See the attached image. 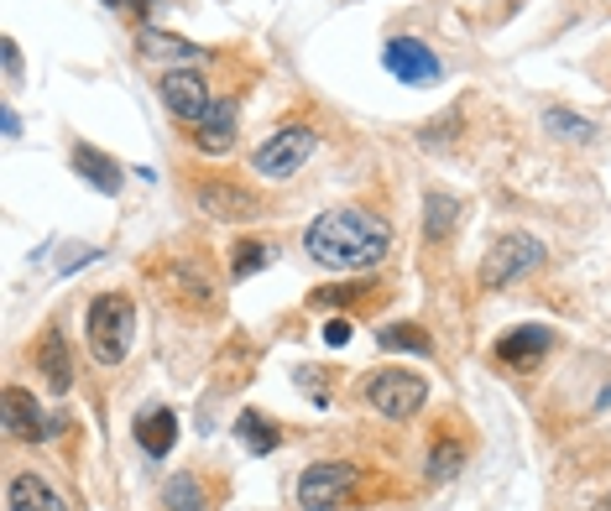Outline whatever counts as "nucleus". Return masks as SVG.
Here are the masks:
<instances>
[{"label": "nucleus", "instance_id": "1", "mask_svg": "<svg viewBox=\"0 0 611 511\" xmlns=\"http://www.w3.org/2000/svg\"><path fill=\"white\" fill-rule=\"evenodd\" d=\"M304 246L329 272H372L392 246V230L372 210H325L304 230Z\"/></svg>", "mask_w": 611, "mask_h": 511}, {"label": "nucleus", "instance_id": "2", "mask_svg": "<svg viewBox=\"0 0 611 511\" xmlns=\"http://www.w3.org/2000/svg\"><path fill=\"white\" fill-rule=\"evenodd\" d=\"M131 334H137V308L120 293H99L90 302V319H84V340H90V355L99 366H120L126 349H131Z\"/></svg>", "mask_w": 611, "mask_h": 511}, {"label": "nucleus", "instance_id": "3", "mask_svg": "<svg viewBox=\"0 0 611 511\" xmlns=\"http://www.w3.org/2000/svg\"><path fill=\"white\" fill-rule=\"evenodd\" d=\"M543 266V240L528 230H507L492 240V251L481 261V287H507V282L528 277Z\"/></svg>", "mask_w": 611, "mask_h": 511}, {"label": "nucleus", "instance_id": "4", "mask_svg": "<svg viewBox=\"0 0 611 511\" xmlns=\"http://www.w3.org/2000/svg\"><path fill=\"white\" fill-rule=\"evenodd\" d=\"M355 486H361V470L345 460H319L298 475V507L304 511H345L351 507Z\"/></svg>", "mask_w": 611, "mask_h": 511}, {"label": "nucleus", "instance_id": "5", "mask_svg": "<svg viewBox=\"0 0 611 511\" xmlns=\"http://www.w3.org/2000/svg\"><path fill=\"white\" fill-rule=\"evenodd\" d=\"M423 396H428V381L413 371H398V366H387V371H372L366 376V402H372L381 418H413L423 407Z\"/></svg>", "mask_w": 611, "mask_h": 511}, {"label": "nucleus", "instance_id": "6", "mask_svg": "<svg viewBox=\"0 0 611 511\" xmlns=\"http://www.w3.org/2000/svg\"><path fill=\"white\" fill-rule=\"evenodd\" d=\"M314 146H319V136H314L308 126H282L278 136H267L257 146L251 167H257L261 178H293V173L314 157Z\"/></svg>", "mask_w": 611, "mask_h": 511}, {"label": "nucleus", "instance_id": "7", "mask_svg": "<svg viewBox=\"0 0 611 511\" xmlns=\"http://www.w3.org/2000/svg\"><path fill=\"white\" fill-rule=\"evenodd\" d=\"M381 63H387V73L398 79V84H434L439 73H445V63L434 58V47L419 43V37H392V43L381 47Z\"/></svg>", "mask_w": 611, "mask_h": 511}, {"label": "nucleus", "instance_id": "8", "mask_svg": "<svg viewBox=\"0 0 611 511\" xmlns=\"http://www.w3.org/2000/svg\"><path fill=\"white\" fill-rule=\"evenodd\" d=\"M157 94H163V105L173 110V116H178V120H193V126H199V120L214 110L210 84H204L199 73H188V69H184V73H163Z\"/></svg>", "mask_w": 611, "mask_h": 511}, {"label": "nucleus", "instance_id": "9", "mask_svg": "<svg viewBox=\"0 0 611 511\" xmlns=\"http://www.w3.org/2000/svg\"><path fill=\"white\" fill-rule=\"evenodd\" d=\"M193 204L210 214V219H225V225H240V219H257V193L251 188H235V183H204L193 188Z\"/></svg>", "mask_w": 611, "mask_h": 511}, {"label": "nucleus", "instance_id": "10", "mask_svg": "<svg viewBox=\"0 0 611 511\" xmlns=\"http://www.w3.org/2000/svg\"><path fill=\"white\" fill-rule=\"evenodd\" d=\"M5 428H11V439H52L58 433V418H43V407H37V396L22 392V387H5Z\"/></svg>", "mask_w": 611, "mask_h": 511}, {"label": "nucleus", "instance_id": "11", "mask_svg": "<svg viewBox=\"0 0 611 511\" xmlns=\"http://www.w3.org/2000/svg\"><path fill=\"white\" fill-rule=\"evenodd\" d=\"M549 345H554V329L522 324V329H513V334H502V340H496V360H502V366H517V371H528L533 360L549 355Z\"/></svg>", "mask_w": 611, "mask_h": 511}, {"label": "nucleus", "instance_id": "12", "mask_svg": "<svg viewBox=\"0 0 611 511\" xmlns=\"http://www.w3.org/2000/svg\"><path fill=\"white\" fill-rule=\"evenodd\" d=\"M193 146L204 152V157H225L235 146V99H214V110L199 120V131H193Z\"/></svg>", "mask_w": 611, "mask_h": 511}, {"label": "nucleus", "instance_id": "13", "mask_svg": "<svg viewBox=\"0 0 611 511\" xmlns=\"http://www.w3.org/2000/svg\"><path fill=\"white\" fill-rule=\"evenodd\" d=\"M5 507H11V511H69V507H63V496L47 486L43 475H32V470H26V475H16V480L5 486Z\"/></svg>", "mask_w": 611, "mask_h": 511}, {"label": "nucleus", "instance_id": "14", "mask_svg": "<svg viewBox=\"0 0 611 511\" xmlns=\"http://www.w3.org/2000/svg\"><path fill=\"white\" fill-rule=\"evenodd\" d=\"M73 173H79L90 188H99V193H120V178H126L120 163H110V157H105L99 146H90V141L73 146Z\"/></svg>", "mask_w": 611, "mask_h": 511}, {"label": "nucleus", "instance_id": "15", "mask_svg": "<svg viewBox=\"0 0 611 511\" xmlns=\"http://www.w3.org/2000/svg\"><path fill=\"white\" fill-rule=\"evenodd\" d=\"M37 371L52 392H69L73 387V366H69V340H63V329H47L43 345H37Z\"/></svg>", "mask_w": 611, "mask_h": 511}, {"label": "nucleus", "instance_id": "16", "mask_svg": "<svg viewBox=\"0 0 611 511\" xmlns=\"http://www.w3.org/2000/svg\"><path fill=\"white\" fill-rule=\"evenodd\" d=\"M460 230V199L445 193V188H434V193H423V235L439 246L449 235Z\"/></svg>", "mask_w": 611, "mask_h": 511}, {"label": "nucleus", "instance_id": "17", "mask_svg": "<svg viewBox=\"0 0 611 511\" xmlns=\"http://www.w3.org/2000/svg\"><path fill=\"white\" fill-rule=\"evenodd\" d=\"M137 443L152 454V460H163L173 454V443H178V418L167 413V407H152V413H141L137 418Z\"/></svg>", "mask_w": 611, "mask_h": 511}, {"label": "nucleus", "instance_id": "18", "mask_svg": "<svg viewBox=\"0 0 611 511\" xmlns=\"http://www.w3.org/2000/svg\"><path fill=\"white\" fill-rule=\"evenodd\" d=\"M137 43L146 58H167V63H199L204 58V47L188 43V37H173V32H157V26H141Z\"/></svg>", "mask_w": 611, "mask_h": 511}, {"label": "nucleus", "instance_id": "19", "mask_svg": "<svg viewBox=\"0 0 611 511\" xmlns=\"http://www.w3.org/2000/svg\"><path fill=\"white\" fill-rule=\"evenodd\" d=\"M235 439L246 443L251 454H272V449L282 443V428L272 418H261V413H246V418L235 423Z\"/></svg>", "mask_w": 611, "mask_h": 511}, {"label": "nucleus", "instance_id": "20", "mask_svg": "<svg viewBox=\"0 0 611 511\" xmlns=\"http://www.w3.org/2000/svg\"><path fill=\"white\" fill-rule=\"evenodd\" d=\"M543 131H554L560 141H580V146L596 141V126L586 116H575V110H564V105H549L543 110Z\"/></svg>", "mask_w": 611, "mask_h": 511}, {"label": "nucleus", "instance_id": "21", "mask_svg": "<svg viewBox=\"0 0 611 511\" xmlns=\"http://www.w3.org/2000/svg\"><path fill=\"white\" fill-rule=\"evenodd\" d=\"M267 261H272V246H267V240H235V251H231V277H235V282L257 277Z\"/></svg>", "mask_w": 611, "mask_h": 511}, {"label": "nucleus", "instance_id": "22", "mask_svg": "<svg viewBox=\"0 0 611 511\" xmlns=\"http://www.w3.org/2000/svg\"><path fill=\"white\" fill-rule=\"evenodd\" d=\"M163 507L167 511H210L204 507V486L193 480V475H173L163 486Z\"/></svg>", "mask_w": 611, "mask_h": 511}, {"label": "nucleus", "instance_id": "23", "mask_svg": "<svg viewBox=\"0 0 611 511\" xmlns=\"http://www.w3.org/2000/svg\"><path fill=\"white\" fill-rule=\"evenodd\" d=\"M381 349H413V355H428L434 349V340L423 334L419 324H392V329H381V340H376Z\"/></svg>", "mask_w": 611, "mask_h": 511}, {"label": "nucleus", "instance_id": "24", "mask_svg": "<svg viewBox=\"0 0 611 511\" xmlns=\"http://www.w3.org/2000/svg\"><path fill=\"white\" fill-rule=\"evenodd\" d=\"M455 470H460V443L439 439L434 443V454H428V480H449Z\"/></svg>", "mask_w": 611, "mask_h": 511}, {"label": "nucleus", "instance_id": "25", "mask_svg": "<svg viewBox=\"0 0 611 511\" xmlns=\"http://www.w3.org/2000/svg\"><path fill=\"white\" fill-rule=\"evenodd\" d=\"M361 298H372V293H366V287H351V282H345V287H319V293H308L314 308H351V302H361Z\"/></svg>", "mask_w": 611, "mask_h": 511}, {"label": "nucleus", "instance_id": "26", "mask_svg": "<svg viewBox=\"0 0 611 511\" xmlns=\"http://www.w3.org/2000/svg\"><path fill=\"white\" fill-rule=\"evenodd\" d=\"M325 345H329V349L351 345V324H345V319H329V324H325Z\"/></svg>", "mask_w": 611, "mask_h": 511}, {"label": "nucleus", "instance_id": "27", "mask_svg": "<svg viewBox=\"0 0 611 511\" xmlns=\"http://www.w3.org/2000/svg\"><path fill=\"white\" fill-rule=\"evenodd\" d=\"M5 79H11V84L22 79V52H16V43H5Z\"/></svg>", "mask_w": 611, "mask_h": 511}, {"label": "nucleus", "instance_id": "28", "mask_svg": "<svg viewBox=\"0 0 611 511\" xmlns=\"http://www.w3.org/2000/svg\"><path fill=\"white\" fill-rule=\"evenodd\" d=\"M105 5H116V11H131V16H146L157 0H105Z\"/></svg>", "mask_w": 611, "mask_h": 511}, {"label": "nucleus", "instance_id": "29", "mask_svg": "<svg viewBox=\"0 0 611 511\" xmlns=\"http://www.w3.org/2000/svg\"><path fill=\"white\" fill-rule=\"evenodd\" d=\"M0 126H5V136H11V141L22 136V116H16V110H11V105H5V110H0Z\"/></svg>", "mask_w": 611, "mask_h": 511}, {"label": "nucleus", "instance_id": "30", "mask_svg": "<svg viewBox=\"0 0 611 511\" xmlns=\"http://www.w3.org/2000/svg\"><path fill=\"white\" fill-rule=\"evenodd\" d=\"M607 511H611V501H607Z\"/></svg>", "mask_w": 611, "mask_h": 511}]
</instances>
